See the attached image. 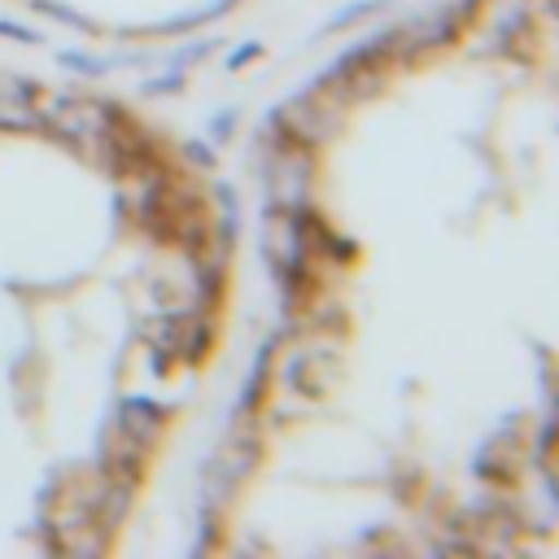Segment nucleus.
Segmentation results:
<instances>
[{
    "mask_svg": "<svg viewBox=\"0 0 559 559\" xmlns=\"http://www.w3.org/2000/svg\"><path fill=\"white\" fill-rule=\"evenodd\" d=\"M266 127H271L266 144H297V148L319 153L328 140L341 135V127H345V105H341L336 96L310 87V92H301V96L275 105L271 118H266Z\"/></svg>",
    "mask_w": 559,
    "mask_h": 559,
    "instance_id": "obj_1",
    "label": "nucleus"
},
{
    "mask_svg": "<svg viewBox=\"0 0 559 559\" xmlns=\"http://www.w3.org/2000/svg\"><path fill=\"white\" fill-rule=\"evenodd\" d=\"M258 463H262V437H258V428H253L249 419H236L231 432L218 441L214 459H210L205 472H201V489H205V493H201V511H223V502L236 498L240 480H245Z\"/></svg>",
    "mask_w": 559,
    "mask_h": 559,
    "instance_id": "obj_2",
    "label": "nucleus"
},
{
    "mask_svg": "<svg viewBox=\"0 0 559 559\" xmlns=\"http://www.w3.org/2000/svg\"><path fill=\"white\" fill-rule=\"evenodd\" d=\"M0 131H44L39 87L9 70H0Z\"/></svg>",
    "mask_w": 559,
    "mask_h": 559,
    "instance_id": "obj_3",
    "label": "nucleus"
},
{
    "mask_svg": "<svg viewBox=\"0 0 559 559\" xmlns=\"http://www.w3.org/2000/svg\"><path fill=\"white\" fill-rule=\"evenodd\" d=\"M166 419H170V411L162 406V402H153V397H144V393H131V397H122L118 402V419H114V428H122L127 437H135L140 445H157V437H162V428H166Z\"/></svg>",
    "mask_w": 559,
    "mask_h": 559,
    "instance_id": "obj_4",
    "label": "nucleus"
},
{
    "mask_svg": "<svg viewBox=\"0 0 559 559\" xmlns=\"http://www.w3.org/2000/svg\"><path fill=\"white\" fill-rule=\"evenodd\" d=\"M271 354H275V341H262V349H258V358H253V367H249V376L240 384L236 415H245V411L253 415L262 406V393H266V380H271Z\"/></svg>",
    "mask_w": 559,
    "mask_h": 559,
    "instance_id": "obj_5",
    "label": "nucleus"
},
{
    "mask_svg": "<svg viewBox=\"0 0 559 559\" xmlns=\"http://www.w3.org/2000/svg\"><path fill=\"white\" fill-rule=\"evenodd\" d=\"M236 0H218V4H201V9H192V13H183V17H166L157 31L162 35H183V31H192V26H205L210 17H223L227 9H231Z\"/></svg>",
    "mask_w": 559,
    "mask_h": 559,
    "instance_id": "obj_6",
    "label": "nucleus"
},
{
    "mask_svg": "<svg viewBox=\"0 0 559 559\" xmlns=\"http://www.w3.org/2000/svg\"><path fill=\"white\" fill-rule=\"evenodd\" d=\"M57 61H61V66H70V70H79V74H105V70H114V66H118L114 57H92V52H74V48L57 52Z\"/></svg>",
    "mask_w": 559,
    "mask_h": 559,
    "instance_id": "obj_7",
    "label": "nucleus"
},
{
    "mask_svg": "<svg viewBox=\"0 0 559 559\" xmlns=\"http://www.w3.org/2000/svg\"><path fill=\"white\" fill-rule=\"evenodd\" d=\"M384 9V0H358V4H345V9H336L328 22H323V31H341V26H349V22H358V17H371V13H380Z\"/></svg>",
    "mask_w": 559,
    "mask_h": 559,
    "instance_id": "obj_8",
    "label": "nucleus"
},
{
    "mask_svg": "<svg viewBox=\"0 0 559 559\" xmlns=\"http://www.w3.org/2000/svg\"><path fill=\"white\" fill-rule=\"evenodd\" d=\"M39 13H48V17H57V22H70V26H79V31H96L87 17H79L74 9H61V4H52V0H31Z\"/></svg>",
    "mask_w": 559,
    "mask_h": 559,
    "instance_id": "obj_9",
    "label": "nucleus"
},
{
    "mask_svg": "<svg viewBox=\"0 0 559 559\" xmlns=\"http://www.w3.org/2000/svg\"><path fill=\"white\" fill-rule=\"evenodd\" d=\"M179 87H183V70H175V66H170L166 74L144 79V87H140V92H144V96H162V92H179Z\"/></svg>",
    "mask_w": 559,
    "mask_h": 559,
    "instance_id": "obj_10",
    "label": "nucleus"
},
{
    "mask_svg": "<svg viewBox=\"0 0 559 559\" xmlns=\"http://www.w3.org/2000/svg\"><path fill=\"white\" fill-rule=\"evenodd\" d=\"M0 39H13V44H26V48H35V44H44V35H39V31H31V26H22V22H9V17H0Z\"/></svg>",
    "mask_w": 559,
    "mask_h": 559,
    "instance_id": "obj_11",
    "label": "nucleus"
},
{
    "mask_svg": "<svg viewBox=\"0 0 559 559\" xmlns=\"http://www.w3.org/2000/svg\"><path fill=\"white\" fill-rule=\"evenodd\" d=\"M214 44H218V35H210V39H197V44H188V48H179L170 66H175V70H188V66H192V61H201V57H205V52H210Z\"/></svg>",
    "mask_w": 559,
    "mask_h": 559,
    "instance_id": "obj_12",
    "label": "nucleus"
},
{
    "mask_svg": "<svg viewBox=\"0 0 559 559\" xmlns=\"http://www.w3.org/2000/svg\"><path fill=\"white\" fill-rule=\"evenodd\" d=\"M231 127H236V109H218V118H210V140L223 144L231 135Z\"/></svg>",
    "mask_w": 559,
    "mask_h": 559,
    "instance_id": "obj_13",
    "label": "nucleus"
},
{
    "mask_svg": "<svg viewBox=\"0 0 559 559\" xmlns=\"http://www.w3.org/2000/svg\"><path fill=\"white\" fill-rule=\"evenodd\" d=\"M258 52H262V44H258V39H249V44L231 48V52H227V70H240V66H245V61H253Z\"/></svg>",
    "mask_w": 559,
    "mask_h": 559,
    "instance_id": "obj_14",
    "label": "nucleus"
},
{
    "mask_svg": "<svg viewBox=\"0 0 559 559\" xmlns=\"http://www.w3.org/2000/svg\"><path fill=\"white\" fill-rule=\"evenodd\" d=\"M183 153H188L197 166H214V148L201 144V140H183Z\"/></svg>",
    "mask_w": 559,
    "mask_h": 559,
    "instance_id": "obj_15",
    "label": "nucleus"
}]
</instances>
